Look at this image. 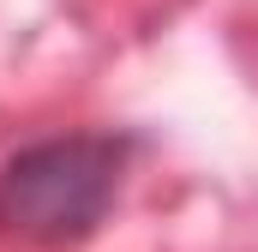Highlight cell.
I'll use <instances>...</instances> for the list:
<instances>
[{
	"instance_id": "obj_1",
	"label": "cell",
	"mask_w": 258,
	"mask_h": 252,
	"mask_svg": "<svg viewBox=\"0 0 258 252\" xmlns=\"http://www.w3.org/2000/svg\"><path fill=\"white\" fill-rule=\"evenodd\" d=\"M120 168H126V138H102V132L42 138L18 150L0 168V234L30 246L84 240L108 216Z\"/></svg>"
}]
</instances>
